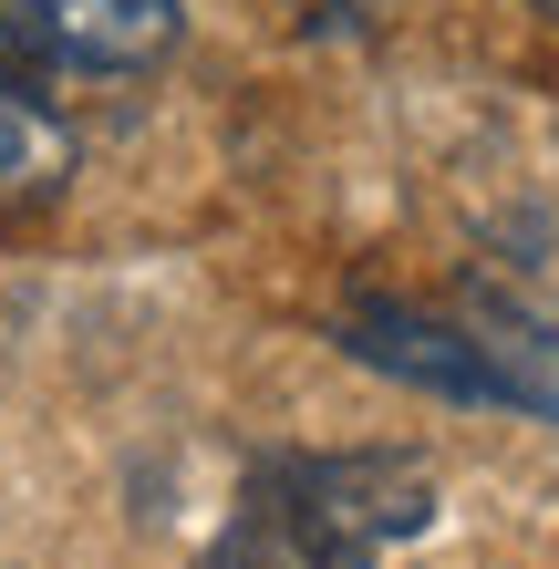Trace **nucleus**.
Returning a JSON list of instances; mask_svg holds the SVG:
<instances>
[{
    "label": "nucleus",
    "instance_id": "nucleus-1",
    "mask_svg": "<svg viewBox=\"0 0 559 569\" xmlns=\"http://www.w3.org/2000/svg\"><path fill=\"white\" fill-rule=\"evenodd\" d=\"M270 528L301 569H373L436 528V466L352 446V456H290L270 477Z\"/></svg>",
    "mask_w": 559,
    "mask_h": 569
},
{
    "label": "nucleus",
    "instance_id": "nucleus-2",
    "mask_svg": "<svg viewBox=\"0 0 559 569\" xmlns=\"http://www.w3.org/2000/svg\"><path fill=\"white\" fill-rule=\"evenodd\" d=\"M177 31H187L177 0H0V52L21 73H62V83L156 73L177 52Z\"/></svg>",
    "mask_w": 559,
    "mask_h": 569
},
{
    "label": "nucleus",
    "instance_id": "nucleus-3",
    "mask_svg": "<svg viewBox=\"0 0 559 569\" xmlns=\"http://www.w3.org/2000/svg\"><path fill=\"white\" fill-rule=\"evenodd\" d=\"M342 352L373 362V373H393V383H415V393H446V405H498L487 342L467 321L405 311V300H352V311H342Z\"/></svg>",
    "mask_w": 559,
    "mask_h": 569
},
{
    "label": "nucleus",
    "instance_id": "nucleus-4",
    "mask_svg": "<svg viewBox=\"0 0 559 569\" xmlns=\"http://www.w3.org/2000/svg\"><path fill=\"white\" fill-rule=\"evenodd\" d=\"M62 187H73V124L31 93V73L11 52H0V218L52 208Z\"/></svg>",
    "mask_w": 559,
    "mask_h": 569
},
{
    "label": "nucleus",
    "instance_id": "nucleus-5",
    "mask_svg": "<svg viewBox=\"0 0 559 569\" xmlns=\"http://www.w3.org/2000/svg\"><path fill=\"white\" fill-rule=\"evenodd\" d=\"M311 11H383V0H311Z\"/></svg>",
    "mask_w": 559,
    "mask_h": 569
},
{
    "label": "nucleus",
    "instance_id": "nucleus-6",
    "mask_svg": "<svg viewBox=\"0 0 559 569\" xmlns=\"http://www.w3.org/2000/svg\"><path fill=\"white\" fill-rule=\"evenodd\" d=\"M539 11H549V21H559V0H539Z\"/></svg>",
    "mask_w": 559,
    "mask_h": 569
}]
</instances>
